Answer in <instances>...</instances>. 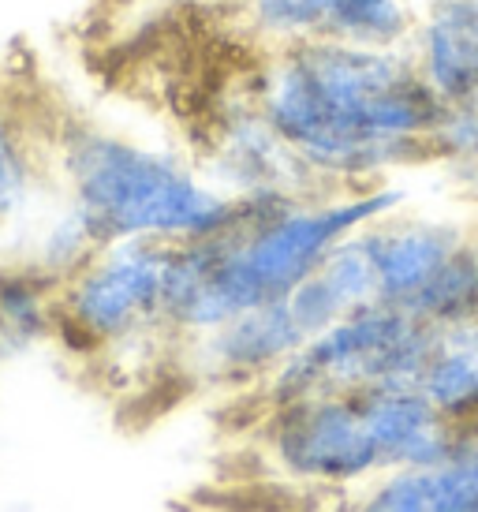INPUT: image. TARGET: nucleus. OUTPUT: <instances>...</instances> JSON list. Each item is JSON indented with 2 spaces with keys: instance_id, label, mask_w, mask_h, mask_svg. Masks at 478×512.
<instances>
[{
  "instance_id": "nucleus-1",
  "label": "nucleus",
  "mask_w": 478,
  "mask_h": 512,
  "mask_svg": "<svg viewBox=\"0 0 478 512\" xmlns=\"http://www.w3.org/2000/svg\"><path fill=\"white\" fill-rule=\"evenodd\" d=\"M247 90L325 191L389 184L430 165L437 98L408 45L314 38L273 49Z\"/></svg>"
},
{
  "instance_id": "nucleus-2",
  "label": "nucleus",
  "mask_w": 478,
  "mask_h": 512,
  "mask_svg": "<svg viewBox=\"0 0 478 512\" xmlns=\"http://www.w3.org/2000/svg\"><path fill=\"white\" fill-rule=\"evenodd\" d=\"M408 202L411 191L396 180L314 191L303 199L239 202L236 221L225 232L169 247L165 329L172 341H187L251 307L284 299L348 236Z\"/></svg>"
},
{
  "instance_id": "nucleus-3",
  "label": "nucleus",
  "mask_w": 478,
  "mask_h": 512,
  "mask_svg": "<svg viewBox=\"0 0 478 512\" xmlns=\"http://www.w3.org/2000/svg\"><path fill=\"white\" fill-rule=\"evenodd\" d=\"M53 187L71 199L101 243L206 240L236 221L239 202L202 172L198 157L127 131L71 120L49 146Z\"/></svg>"
},
{
  "instance_id": "nucleus-4",
  "label": "nucleus",
  "mask_w": 478,
  "mask_h": 512,
  "mask_svg": "<svg viewBox=\"0 0 478 512\" xmlns=\"http://www.w3.org/2000/svg\"><path fill=\"white\" fill-rule=\"evenodd\" d=\"M430 348V326L389 303H366L310 333L254 389L262 412L325 393H363L374 385H415Z\"/></svg>"
},
{
  "instance_id": "nucleus-5",
  "label": "nucleus",
  "mask_w": 478,
  "mask_h": 512,
  "mask_svg": "<svg viewBox=\"0 0 478 512\" xmlns=\"http://www.w3.org/2000/svg\"><path fill=\"white\" fill-rule=\"evenodd\" d=\"M169 247L154 240H109L57 288V337L79 352H120L165 329Z\"/></svg>"
},
{
  "instance_id": "nucleus-6",
  "label": "nucleus",
  "mask_w": 478,
  "mask_h": 512,
  "mask_svg": "<svg viewBox=\"0 0 478 512\" xmlns=\"http://www.w3.org/2000/svg\"><path fill=\"white\" fill-rule=\"evenodd\" d=\"M258 445L284 483L322 494L352 498L385 471L355 393H325L269 408L258 423Z\"/></svg>"
},
{
  "instance_id": "nucleus-7",
  "label": "nucleus",
  "mask_w": 478,
  "mask_h": 512,
  "mask_svg": "<svg viewBox=\"0 0 478 512\" xmlns=\"http://www.w3.org/2000/svg\"><path fill=\"white\" fill-rule=\"evenodd\" d=\"M198 165L213 184L236 202L303 199L325 191L303 157L284 143V135L258 101L247 94L221 101L206 124V146L198 150Z\"/></svg>"
},
{
  "instance_id": "nucleus-8",
  "label": "nucleus",
  "mask_w": 478,
  "mask_h": 512,
  "mask_svg": "<svg viewBox=\"0 0 478 512\" xmlns=\"http://www.w3.org/2000/svg\"><path fill=\"white\" fill-rule=\"evenodd\" d=\"M307 341L288 299L228 318L225 326L187 337L180 344V363L187 378L210 389H258L284 359Z\"/></svg>"
},
{
  "instance_id": "nucleus-9",
  "label": "nucleus",
  "mask_w": 478,
  "mask_h": 512,
  "mask_svg": "<svg viewBox=\"0 0 478 512\" xmlns=\"http://www.w3.org/2000/svg\"><path fill=\"white\" fill-rule=\"evenodd\" d=\"M475 232L445 214H415L396 210L363 228V243L370 266H374V292L378 303L408 311L419 292L434 281L441 266L449 262Z\"/></svg>"
},
{
  "instance_id": "nucleus-10",
  "label": "nucleus",
  "mask_w": 478,
  "mask_h": 512,
  "mask_svg": "<svg viewBox=\"0 0 478 512\" xmlns=\"http://www.w3.org/2000/svg\"><path fill=\"white\" fill-rule=\"evenodd\" d=\"M378 441L385 471L426 468L456 453L464 427L437 412L419 385H374L355 393Z\"/></svg>"
},
{
  "instance_id": "nucleus-11",
  "label": "nucleus",
  "mask_w": 478,
  "mask_h": 512,
  "mask_svg": "<svg viewBox=\"0 0 478 512\" xmlns=\"http://www.w3.org/2000/svg\"><path fill=\"white\" fill-rule=\"evenodd\" d=\"M352 512H478V427H464L456 453L426 468L381 471L348 498Z\"/></svg>"
},
{
  "instance_id": "nucleus-12",
  "label": "nucleus",
  "mask_w": 478,
  "mask_h": 512,
  "mask_svg": "<svg viewBox=\"0 0 478 512\" xmlns=\"http://www.w3.org/2000/svg\"><path fill=\"white\" fill-rule=\"evenodd\" d=\"M408 49L437 105L478 98V0L422 4Z\"/></svg>"
},
{
  "instance_id": "nucleus-13",
  "label": "nucleus",
  "mask_w": 478,
  "mask_h": 512,
  "mask_svg": "<svg viewBox=\"0 0 478 512\" xmlns=\"http://www.w3.org/2000/svg\"><path fill=\"white\" fill-rule=\"evenodd\" d=\"M284 299H288V307H292L299 329L307 337L333 326L337 318L352 314L355 307L374 303L378 299V292H374V266H370V255H366L363 232L348 236L303 285L292 288Z\"/></svg>"
},
{
  "instance_id": "nucleus-14",
  "label": "nucleus",
  "mask_w": 478,
  "mask_h": 512,
  "mask_svg": "<svg viewBox=\"0 0 478 512\" xmlns=\"http://www.w3.org/2000/svg\"><path fill=\"white\" fill-rule=\"evenodd\" d=\"M415 385L456 427H478V314L430 329L426 363Z\"/></svg>"
},
{
  "instance_id": "nucleus-15",
  "label": "nucleus",
  "mask_w": 478,
  "mask_h": 512,
  "mask_svg": "<svg viewBox=\"0 0 478 512\" xmlns=\"http://www.w3.org/2000/svg\"><path fill=\"white\" fill-rule=\"evenodd\" d=\"M98 247V232L90 228L83 210L57 191V202L49 210H42V217L30 228L27 251H23L19 262L30 266L34 273H42L45 281H53L60 288L71 273L83 270Z\"/></svg>"
},
{
  "instance_id": "nucleus-16",
  "label": "nucleus",
  "mask_w": 478,
  "mask_h": 512,
  "mask_svg": "<svg viewBox=\"0 0 478 512\" xmlns=\"http://www.w3.org/2000/svg\"><path fill=\"white\" fill-rule=\"evenodd\" d=\"M57 337V285L23 262L0 266V352H27Z\"/></svg>"
},
{
  "instance_id": "nucleus-17",
  "label": "nucleus",
  "mask_w": 478,
  "mask_h": 512,
  "mask_svg": "<svg viewBox=\"0 0 478 512\" xmlns=\"http://www.w3.org/2000/svg\"><path fill=\"white\" fill-rule=\"evenodd\" d=\"M49 180H53L49 154H42L27 124L8 105H0V217L4 225L23 221L38 210Z\"/></svg>"
},
{
  "instance_id": "nucleus-18",
  "label": "nucleus",
  "mask_w": 478,
  "mask_h": 512,
  "mask_svg": "<svg viewBox=\"0 0 478 512\" xmlns=\"http://www.w3.org/2000/svg\"><path fill=\"white\" fill-rule=\"evenodd\" d=\"M322 38L352 45H408L419 23V0H318Z\"/></svg>"
},
{
  "instance_id": "nucleus-19",
  "label": "nucleus",
  "mask_w": 478,
  "mask_h": 512,
  "mask_svg": "<svg viewBox=\"0 0 478 512\" xmlns=\"http://www.w3.org/2000/svg\"><path fill=\"white\" fill-rule=\"evenodd\" d=\"M411 318H419L422 326H452L478 314V236L456 251L441 266L430 285L422 288L419 299L408 307Z\"/></svg>"
},
{
  "instance_id": "nucleus-20",
  "label": "nucleus",
  "mask_w": 478,
  "mask_h": 512,
  "mask_svg": "<svg viewBox=\"0 0 478 512\" xmlns=\"http://www.w3.org/2000/svg\"><path fill=\"white\" fill-rule=\"evenodd\" d=\"M430 165H445L456 176H478V98L437 105Z\"/></svg>"
},
{
  "instance_id": "nucleus-21",
  "label": "nucleus",
  "mask_w": 478,
  "mask_h": 512,
  "mask_svg": "<svg viewBox=\"0 0 478 512\" xmlns=\"http://www.w3.org/2000/svg\"><path fill=\"white\" fill-rule=\"evenodd\" d=\"M337 512H352V509H348V501H344V509H337Z\"/></svg>"
},
{
  "instance_id": "nucleus-22",
  "label": "nucleus",
  "mask_w": 478,
  "mask_h": 512,
  "mask_svg": "<svg viewBox=\"0 0 478 512\" xmlns=\"http://www.w3.org/2000/svg\"><path fill=\"white\" fill-rule=\"evenodd\" d=\"M419 4H430V0H419Z\"/></svg>"
},
{
  "instance_id": "nucleus-23",
  "label": "nucleus",
  "mask_w": 478,
  "mask_h": 512,
  "mask_svg": "<svg viewBox=\"0 0 478 512\" xmlns=\"http://www.w3.org/2000/svg\"><path fill=\"white\" fill-rule=\"evenodd\" d=\"M0 228H4V217H0Z\"/></svg>"
}]
</instances>
